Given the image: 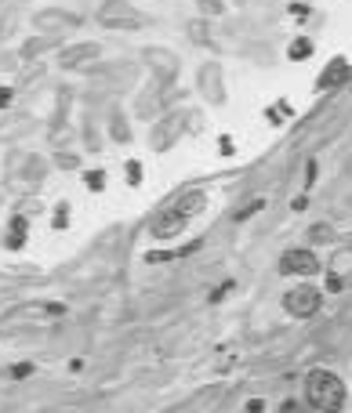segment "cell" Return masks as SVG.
Returning <instances> with one entry per match:
<instances>
[{"label": "cell", "mask_w": 352, "mask_h": 413, "mask_svg": "<svg viewBox=\"0 0 352 413\" xmlns=\"http://www.w3.org/2000/svg\"><path fill=\"white\" fill-rule=\"evenodd\" d=\"M207 207V196L200 189H189V192H182L178 200H171L168 207H163L156 217H153V225H149V236L153 239H178L185 229H189V222Z\"/></svg>", "instance_id": "1"}, {"label": "cell", "mask_w": 352, "mask_h": 413, "mask_svg": "<svg viewBox=\"0 0 352 413\" xmlns=\"http://www.w3.org/2000/svg\"><path fill=\"white\" fill-rule=\"evenodd\" d=\"M84 185H88L91 192H102V189H106V174H102V170H88V174H84Z\"/></svg>", "instance_id": "9"}, {"label": "cell", "mask_w": 352, "mask_h": 413, "mask_svg": "<svg viewBox=\"0 0 352 413\" xmlns=\"http://www.w3.org/2000/svg\"><path fill=\"white\" fill-rule=\"evenodd\" d=\"M309 239H313V243H327V239H334V229H330L327 222H316L313 229H309Z\"/></svg>", "instance_id": "7"}, {"label": "cell", "mask_w": 352, "mask_h": 413, "mask_svg": "<svg viewBox=\"0 0 352 413\" xmlns=\"http://www.w3.org/2000/svg\"><path fill=\"white\" fill-rule=\"evenodd\" d=\"M265 207V200H247V207H240L236 214H233V222H247V217H251V214H258Z\"/></svg>", "instance_id": "8"}, {"label": "cell", "mask_w": 352, "mask_h": 413, "mask_svg": "<svg viewBox=\"0 0 352 413\" xmlns=\"http://www.w3.org/2000/svg\"><path fill=\"white\" fill-rule=\"evenodd\" d=\"M305 399L320 413H341V406H345V381L334 374V370H323V366L309 370L305 374Z\"/></svg>", "instance_id": "2"}, {"label": "cell", "mask_w": 352, "mask_h": 413, "mask_svg": "<svg viewBox=\"0 0 352 413\" xmlns=\"http://www.w3.org/2000/svg\"><path fill=\"white\" fill-rule=\"evenodd\" d=\"M309 55H313V40H309V36L291 40V48H287V58H291V62H305Z\"/></svg>", "instance_id": "6"}, {"label": "cell", "mask_w": 352, "mask_h": 413, "mask_svg": "<svg viewBox=\"0 0 352 413\" xmlns=\"http://www.w3.org/2000/svg\"><path fill=\"white\" fill-rule=\"evenodd\" d=\"M280 413H298V402H295V399H287V402L280 406Z\"/></svg>", "instance_id": "19"}, {"label": "cell", "mask_w": 352, "mask_h": 413, "mask_svg": "<svg viewBox=\"0 0 352 413\" xmlns=\"http://www.w3.org/2000/svg\"><path fill=\"white\" fill-rule=\"evenodd\" d=\"M11 98H15V95H11V87H0V109H8Z\"/></svg>", "instance_id": "17"}, {"label": "cell", "mask_w": 352, "mask_h": 413, "mask_svg": "<svg viewBox=\"0 0 352 413\" xmlns=\"http://www.w3.org/2000/svg\"><path fill=\"white\" fill-rule=\"evenodd\" d=\"M316 185V160H309V167H305V189H313Z\"/></svg>", "instance_id": "15"}, {"label": "cell", "mask_w": 352, "mask_h": 413, "mask_svg": "<svg viewBox=\"0 0 352 413\" xmlns=\"http://www.w3.org/2000/svg\"><path fill=\"white\" fill-rule=\"evenodd\" d=\"M320 309H323V290L313 283H298L283 294V312L291 319H313Z\"/></svg>", "instance_id": "3"}, {"label": "cell", "mask_w": 352, "mask_h": 413, "mask_svg": "<svg viewBox=\"0 0 352 413\" xmlns=\"http://www.w3.org/2000/svg\"><path fill=\"white\" fill-rule=\"evenodd\" d=\"M128 182L131 185H142V163L138 160H128Z\"/></svg>", "instance_id": "14"}, {"label": "cell", "mask_w": 352, "mask_h": 413, "mask_svg": "<svg viewBox=\"0 0 352 413\" xmlns=\"http://www.w3.org/2000/svg\"><path fill=\"white\" fill-rule=\"evenodd\" d=\"M327 290H330V294H338V290H341V279H338L334 272H330V276H327Z\"/></svg>", "instance_id": "16"}, {"label": "cell", "mask_w": 352, "mask_h": 413, "mask_svg": "<svg viewBox=\"0 0 352 413\" xmlns=\"http://www.w3.org/2000/svg\"><path fill=\"white\" fill-rule=\"evenodd\" d=\"M262 409H265L262 399H251V402H247V413H262Z\"/></svg>", "instance_id": "18"}, {"label": "cell", "mask_w": 352, "mask_h": 413, "mask_svg": "<svg viewBox=\"0 0 352 413\" xmlns=\"http://www.w3.org/2000/svg\"><path fill=\"white\" fill-rule=\"evenodd\" d=\"M51 225H55L58 232H62V229H66V225H69V207H66V203H62V207L55 210V217H51Z\"/></svg>", "instance_id": "10"}, {"label": "cell", "mask_w": 352, "mask_h": 413, "mask_svg": "<svg viewBox=\"0 0 352 413\" xmlns=\"http://www.w3.org/2000/svg\"><path fill=\"white\" fill-rule=\"evenodd\" d=\"M348 80V62L345 58H330V65L316 76V91H334V87H341Z\"/></svg>", "instance_id": "5"}, {"label": "cell", "mask_w": 352, "mask_h": 413, "mask_svg": "<svg viewBox=\"0 0 352 413\" xmlns=\"http://www.w3.org/2000/svg\"><path fill=\"white\" fill-rule=\"evenodd\" d=\"M193 250H200V243H189V247H182V250H178V257H185V254H193ZM146 261H171V254H149Z\"/></svg>", "instance_id": "13"}, {"label": "cell", "mask_w": 352, "mask_h": 413, "mask_svg": "<svg viewBox=\"0 0 352 413\" xmlns=\"http://www.w3.org/2000/svg\"><path fill=\"white\" fill-rule=\"evenodd\" d=\"M22 243H26V232H22V229H11V236L4 239V247H8V250H18Z\"/></svg>", "instance_id": "12"}, {"label": "cell", "mask_w": 352, "mask_h": 413, "mask_svg": "<svg viewBox=\"0 0 352 413\" xmlns=\"http://www.w3.org/2000/svg\"><path fill=\"white\" fill-rule=\"evenodd\" d=\"M33 370H36L33 363H15V366L8 370V374H11L15 381H22V377H29V374H33Z\"/></svg>", "instance_id": "11"}, {"label": "cell", "mask_w": 352, "mask_h": 413, "mask_svg": "<svg viewBox=\"0 0 352 413\" xmlns=\"http://www.w3.org/2000/svg\"><path fill=\"white\" fill-rule=\"evenodd\" d=\"M323 272V261L309 250V247H291V250H283L280 257V276H320Z\"/></svg>", "instance_id": "4"}]
</instances>
